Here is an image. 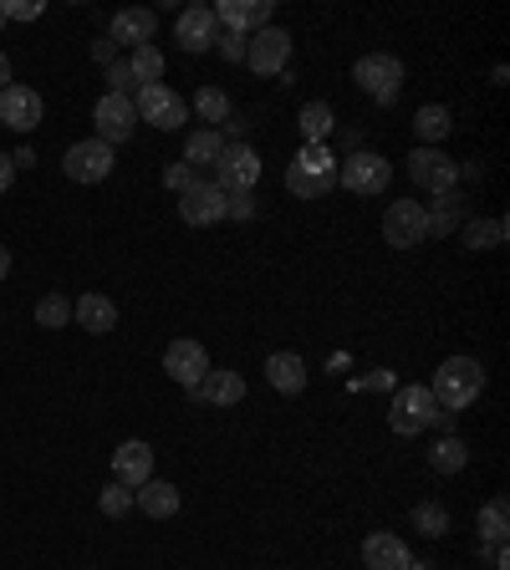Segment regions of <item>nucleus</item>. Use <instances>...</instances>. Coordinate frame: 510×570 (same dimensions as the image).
I'll return each instance as SVG.
<instances>
[{
	"label": "nucleus",
	"mask_w": 510,
	"mask_h": 570,
	"mask_svg": "<svg viewBox=\"0 0 510 570\" xmlns=\"http://www.w3.org/2000/svg\"><path fill=\"white\" fill-rule=\"evenodd\" d=\"M429 392H434V403H439L444 413L470 407L480 392H485V367H480V357H444L439 372H434V383H429Z\"/></svg>",
	"instance_id": "f257e3e1"
},
{
	"label": "nucleus",
	"mask_w": 510,
	"mask_h": 570,
	"mask_svg": "<svg viewBox=\"0 0 510 570\" xmlns=\"http://www.w3.org/2000/svg\"><path fill=\"white\" fill-rule=\"evenodd\" d=\"M286 189L296 199H327L337 189V153L327 143H302V153L286 168Z\"/></svg>",
	"instance_id": "f03ea898"
},
{
	"label": "nucleus",
	"mask_w": 510,
	"mask_h": 570,
	"mask_svg": "<svg viewBox=\"0 0 510 570\" xmlns=\"http://www.w3.org/2000/svg\"><path fill=\"white\" fill-rule=\"evenodd\" d=\"M434 418H439V403H434L429 383H408V387H398V392H393L388 428L398 438H419L424 428H434Z\"/></svg>",
	"instance_id": "7ed1b4c3"
},
{
	"label": "nucleus",
	"mask_w": 510,
	"mask_h": 570,
	"mask_svg": "<svg viewBox=\"0 0 510 570\" xmlns=\"http://www.w3.org/2000/svg\"><path fill=\"white\" fill-rule=\"evenodd\" d=\"M353 82L362 87L378 107H388V102H398V92H404V62L388 56V51H368V56H357Z\"/></svg>",
	"instance_id": "20e7f679"
},
{
	"label": "nucleus",
	"mask_w": 510,
	"mask_h": 570,
	"mask_svg": "<svg viewBox=\"0 0 510 570\" xmlns=\"http://www.w3.org/2000/svg\"><path fill=\"white\" fill-rule=\"evenodd\" d=\"M133 113H138V122H153L158 133H179L189 122V102L179 98L174 87L153 82V87H138L133 92Z\"/></svg>",
	"instance_id": "39448f33"
},
{
	"label": "nucleus",
	"mask_w": 510,
	"mask_h": 570,
	"mask_svg": "<svg viewBox=\"0 0 510 570\" xmlns=\"http://www.w3.org/2000/svg\"><path fill=\"white\" fill-rule=\"evenodd\" d=\"M337 184L353 194H383L393 184V164L373 148H353L347 158H337Z\"/></svg>",
	"instance_id": "423d86ee"
},
{
	"label": "nucleus",
	"mask_w": 510,
	"mask_h": 570,
	"mask_svg": "<svg viewBox=\"0 0 510 570\" xmlns=\"http://www.w3.org/2000/svg\"><path fill=\"white\" fill-rule=\"evenodd\" d=\"M408 179H413L419 189H429L434 199H439V194H455L459 189V158H449L444 148H424V143H419V148L408 153Z\"/></svg>",
	"instance_id": "0eeeda50"
},
{
	"label": "nucleus",
	"mask_w": 510,
	"mask_h": 570,
	"mask_svg": "<svg viewBox=\"0 0 510 570\" xmlns=\"http://www.w3.org/2000/svg\"><path fill=\"white\" fill-rule=\"evenodd\" d=\"M245 67L255 77H281L291 67V31L281 26H260V31L245 41Z\"/></svg>",
	"instance_id": "6e6552de"
},
{
	"label": "nucleus",
	"mask_w": 510,
	"mask_h": 570,
	"mask_svg": "<svg viewBox=\"0 0 510 570\" xmlns=\"http://www.w3.org/2000/svg\"><path fill=\"white\" fill-rule=\"evenodd\" d=\"M92 128H98V143L118 148L128 143L138 128V113H133V98H118V92H102L98 107H92Z\"/></svg>",
	"instance_id": "1a4fd4ad"
},
{
	"label": "nucleus",
	"mask_w": 510,
	"mask_h": 570,
	"mask_svg": "<svg viewBox=\"0 0 510 570\" xmlns=\"http://www.w3.org/2000/svg\"><path fill=\"white\" fill-rule=\"evenodd\" d=\"M383 239H388L393 250H413V245H424L429 239L424 204H413V199L388 204V209H383Z\"/></svg>",
	"instance_id": "9d476101"
},
{
	"label": "nucleus",
	"mask_w": 510,
	"mask_h": 570,
	"mask_svg": "<svg viewBox=\"0 0 510 570\" xmlns=\"http://www.w3.org/2000/svg\"><path fill=\"white\" fill-rule=\"evenodd\" d=\"M255 179H260V153L251 143H225L220 164H215V184L225 194H251Z\"/></svg>",
	"instance_id": "9b49d317"
},
{
	"label": "nucleus",
	"mask_w": 510,
	"mask_h": 570,
	"mask_svg": "<svg viewBox=\"0 0 510 570\" xmlns=\"http://www.w3.org/2000/svg\"><path fill=\"white\" fill-rule=\"evenodd\" d=\"M113 148L107 143H98V138H82V143H72L67 158H62V168H67L72 184H102V179H113Z\"/></svg>",
	"instance_id": "f8f14e48"
},
{
	"label": "nucleus",
	"mask_w": 510,
	"mask_h": 570,
	"mask_svg": "<svg viewBox=\"0 0 510 570\" xmlns=\"http://www.w3.org/2000/svg\"><path fill=\"white\" fill-rule=\"evenodd\" d=\"M225 204H230V194H225L215 179H194V184L179 194V219L194 224V230H204V224H220L225 219Z\"/></svg>",
	"instance_id": "ddd939ff"
},
{
	"label": "nucleus",
	"mask_w": 510,
	"mask_h": 570,
	"mask_svg": "<svg viewBox=\"0 0 510 570\" xmlns=\"http://www.w3.org/2000/svg\"><path fill=\"white\" fill-rule=\"evenodd\" d=\"M41 118H47V102H41V92H36V87L11 82L5 92H0V122H5L11 133H36V128H41Z\"/></svg>",
	"instance_id": "4468645a"
},
{
	"label": "nucleus",
	"mask_w": 510,
	"mask_h": 570,
	"mask_svg": "<svg viewBox=\"0 0 510 570\" xmlns=\"http://www.w3.org/2000/svg\"><path fill=\"white\" fill-rule=\"evenodd\" d=\"M209 11H215L220 31H235V36H255L260 26H271V0H220Z\"/></svg>",
	"instance_id": "2eb2a0df"
},
{
	"label": "nucleus",
	"mask_w": 510,
	"mask_h": 570,
	"mask_svg": "<svg viewBox=\"0 0 510 570\" xmlns=\"http://www.w3.org/2000/svg\"><path fill=\"white\" fill-rule=\"evenodd\" d=\"M164 372H169L179 387H189V392H194V387L204 383V372H209V352H204L194 336H184V341H174L169 352H164Z\"/></svg>",
	"instance_id": "dca6fc26"
},
{
	"label": "nucleus",
	"mask_w": 510,
	"mask_h": 570,
	"mask_svg": "<svg viewBox=\"0 0 510 570\" xmlns=\"http://www.w3.org/2000/svg\"><path fill=\"white\" fill-rule=\"evenodd\" d=\"M215 36H220V26H215V11H209V5H189V11H179L174 41H179L189 56H200V51H215Z\"/></svg>",
	"instance_id": "f3484780"
},
{
	"label": "nucleus",
	"mask_w": 510,
	"mask_h": 570,
	"mask_svg": "<svg viewBox=\"0 0 510 570\" xmlns=\"http://www.w3.org/2000/svg\"><path fill=\"white\" fill-rule=\"evenodd\" d=\"M113 479L128 484V489H138V484H149L153 479V449L143 443V438H128V443L113 449Z\"/></svg>",
	"instance_id": "a211bd4d"
},
{
	"label": "nucleus",
	"mask_w": 510,
	"mask_h": 570,
	"mask_svg": "<svg viewBox=\"0 0 510 570\" xmlns=\"http://www.w3.org/2000/svg\"><path fill=\"white\" fill-rule=\"evenodd\" d=\"M189 398H200V403H209V407H235V403H245V377L230 367H209L204 383L194 387Z\"/></svg>",
	"instance_id": "6ab92c4d"
},
{
	"label": "nucleus",
	"mask_w": 510,
	"mask_h": 570,
	"mask_svg": "<svg viewBox=\"0 0 510 570\" xmlns=\"http://www.w3.org/2000/svg\"><path fill=\"white\" fill-rule=\"evenodd\" d=\"M153 26H158V21H153V11H143V5H128V11H118V16H113V26H107V41H113V47H153Z\"/></svg>",
	"instance_id": "aec40b11"
},
{
	"label": "nucleus",
	"mask_w": 510,
	"mask_h": 570,
	"mask_svg": "<svg viewBox=\"0 0 510 570\" xmlns=\"http://www.w3.org/2000/svg\"><path fill=\"white\" fill-rule=\"evenodd\" d=\"M408 545L393 530H373V535L362 540V566L368 570H408Z\"/></svg>",
	"instance_id": "412c9836"
},
{
	"label": "nucleus",
	"mask_w": 510,
	"mask_h": 570,
	"mask_svg": "<svg viewBox=\"0 0 510 570\" xmlns=\"http://www.w3.org/2000/svg\"><path fill=\"white\" fill-rule=\"evenodd\" d=\"M72 321H77L82 332L102 336L118 326V306H113V296H102V290H87V296H77V306H72Z\"/></svg>",
	"instance_id": "4be33fe9"
},
{
	"label": "nucleus",
	"mask_w": 510,
	"mask_h": 570,
	"mask_svg": "<svg viewBox=\"0 0 510 570\" xmlns=\"http://www.w3.org/2000/svg\"><path fill=\"white\" fill-rule=\"evenodd\" d=\"M133 509H143L149 520H174L179 515V489L169 479H149L133 489Z\"/></svg>",
	"instance_id": "5701e85b"
},
{
	"label": "nucleus",
	"mask_w": 510,
	"mask_h": 570,
	"mask_svg": "<svg viewBox=\"0 0 510 570\" xmlns=\"http://www.w3.org/2000/svg\"><path fill=\"white\" fill-rule=\"evenodd\" d=\"M266 383L281 398H296V392H306V362L296 352H271L266 357Z\"/></svg>",
	"instance_id": "b1692460"
},
{
	"label": "nucleus",
	"mask_w": 510,
	"mask_h": 570,
	"mask_svg": "<svg viewBox=\"0 0 510 570\" xmlns=\"http://www.w3.org/2000/svg\"><path fill=\"white\" fill-rule=\"evenodd\" d=\"M449 128H455V118H449V107H439V102H429V107L413 113V133L424 138V148H444Z\"/></svg>",
	"instance_id": "393cba45"
},
{
	"label": "nucleus",
	"mask_w": 510,
	"mask_h": 570,
	"mask_svg": "<svg viewBox=\"0 0 510 570\" xmlns=\"http://www.w3.org/2000/svg\"><path fill=\"white\" fill-rule=\"evenodd\" d=\"M475 530H480V545H506V535H510V509H506V500H500V494H495L490 504H480Z\"/></svg>",
	"instance_id": "a878e982"
},
{
	"label": "nucleus",
	"mask_w": 510,
	"mask_h": 570,
	"mask_svg": "<svg viewBox=\"0 0 510 570\" xmlns=\"http://www.w3.org/2000/svg\"><path fill=\"white\" fill-rule=\"evenodd\" d=\"M220 153H225V133H215V128H200V133H189L184 143V164L189 168H215L220 164Z\"/></svg>",
	"instance_id": "bb28decb"
},
{
	"label": "nucleus",
	"mask_w": 510,
	"mask_h": 570,
	"mask_svg": "<svg viewBox=\"0 0 510 570\" xmlns=\"http://www.w3.org/2000/svg\"><path fill=\"white\" fill-rule=\"evenodd\" d=\"M194 113H200V118L209 122V128H215V133H220L225 122L235 118V102L225 98L220 87H200V92H194Z\"/></svg>",
	"instance_id": "cd10ccee"
},
{
	"label": "nucleus",
	"mask_w": 510,
	"mask_h": 570,
	"mask_svg": "<svg viewBox=\"0 0 510 570\" xmlns=\"http://www.w3.org/2000/svg\"><path fill=\"white\" fill-rule=\"evenodd\" d=\"M296 122H302L306 143H327V138H332V128H337V113H332L327 102H306L302 113H296Z\"/></svg>",
	"instance_id": "c85d7f7f"
},
{
	"label": "nucleus",
	"mask_w": 510,
	"mask_h": 570,
	"mask_svg": "<svg viewBox=\"0 0 510 570\" xmlns=\"http://www.w3.org/2000/svg\"><path fill=\"white\" fill-rule=\"evenodd\" d=\"M429 464H434V474H459L464 464H470V449H464V438L444 433L434 449H429Z\"/></svg>",
	"instance_id": "c756f323"
},
{
	"label": "nucleus",
	"mask_w": 510,
	"mask_h": 570,
	"mask_svg": "<svg viewBox=\"0 0 510 570\" xmlns=\"http://www.w3.org/2000/svg\"><path fill=\"white\" fill-rule=\"evenodd\" d=\"M128 72H133L138 87H153L158 77H164V51H158V47H138L133 56H128Z\"/></svg>",
	"instance_id": "7c9ffc66"
},
{
	"label": "nucleus",
	"mask_w": 510,
	"mask_h": 570,
	"mask_svg": "<svg viewBox=\"0 0 510 570\" xmlns=\"http://www.w3.org/2000/svg\"><path fill=\"white\" fill-rule=\"evenodd\" d=\"M429 215V235H449V230H459V194H439L434 199V209H424Z\"/></svg>",
	"instance_id": "2f4dec72"
},
{
	"label": "nucleus",
	"mask_w": 510,
	"mask_h": 570,
	"mask_svg": "<svg viewBox=\"0 0 510 570\" xmlns=\"http://www.w3.org/2000/svg\"><path fill=\"white\" fill-rule=\"evenodd\" d=\"M500 239H506V224H500V219H470V224H464V245H470V250H495Z\"/></svg>",
	"instance_id": "473e14b6"
},
{
	"label": "nucleus",
	"mask_w": 510,
	"mask_h": 570,
	"mask_svg": "<svg viewBox=\"0 0 510 570\" xmlns=\"http://www.w3.org/2000/svg\"><path fill=\"white\" fill-rule=\"evenodd\" d=\"M36 326H47V332L72 326V301L67 296H41V301H36Z\"/></svg>",
	"instance_id": "72a5a7b5"
},
{
	"label": "nucleus",
	"mask_w": 510,
	"mask_h": 570,
	"mask_svg": "<svg viewBox=\"0 0 510 570\" xmlns=\"http://www.w3.org/2000/svg\"><path fill=\"white\" fill-rule=\"evenodd\" d=\"M413 530H419L424 540L449 535V509H439V504H419V509H413Z\"/></svg>",
	"instance_id": "f704fd0d"
},
{
	"label": "nucleus",
	"mask_w": 510,
	"mask_h": 570,
	"mask_svg": "<svg viewBox=\"0 0 510 570\" xmlns=\"http://www.w3.org/2000/svg\"><path fill=\"white\" fill-rule=\"evenodd\" d=\"M98 509H102V515H107V520H123V515L133 509V489H128V484H118V479H113V484H107V489H102V494H98Z\"/></svg>",
	"instance_id": "c9c22d12"
},
{
	"label": "nucleus",
	"mask_w": 510,
	"mask_h": 570,
	"mask_svg": "<svg viewBox=\"0 0 510 570\" xmlns=\"http://www.w3.org/2000/svg\"><path fill=\"white\" fill-rule=\"evenodd\" d=\"M102 82H107V92H118V98L138 92V82H133V72H128V62H107V72H102Z\"/></svg>",
	"instance_id": "e433bc0d"
},
{
	"label": "nucleus",
	"mask_w": 510,
	"mask_h": 570,
	"mask_svg": "<svg viewBox=\"0 0 510 570\" xmlns=\"http://www.w3.org/2000/svg\"><path fill=\"white\" fill-rule=\"evenodd\" d=\"M41 11H47L41 0H5V5H0V21H36Z\"/></svg>",
	"instance_id": "4c0bfd02"
},
{
	"label": "nucleus",
	"mask_w": 510,
	"mask_h": 570,
	"mask_svg": "<svg viewBox=\"0 0 510 570\" xmlns=\"http://www.w3.org/2000/svg\"><path fill=\"white\" fill-rule=\"evenodd\" d=\"M245 41H251V36H235V31H220V36H215V51H220L225 62H245Z\"/></svg>",
	"instance_id": "58836bf2"
},
{
	"label": "nucleus",
	"mask_w": 510,
	"mask_h": 570,
	"mask_svg": "<svg viewBox=\"0 0 510 570\" xmlns=\"http://www.w3.org/2000/svg\"><path fill=\"white\" fill-rule=\"evenodd\" d=\"M164 184H169L174 194H184V189L194 184V168H189V164H169V173H164Z\"/></svg>",
	"instance_id": "ea45409f"
},
{
	"label": "nucleus",
	"mask_w": 510,
	"mask_h": 570,
	"mask_svg": "<svg viewBox=\"0 0 510 570\" xmlns=\"http://www.w3.org/2000/svg\"><path fill=\"white\" fill-rule=\"evenodd\" d=\"M255 215V194H230L225 204V219H251Z\"/></svg>",
	"instance_id": "a19ab883"
},
{
	"label": "nucleus",
	"mask_w": 510,
	"mask_h": 570,
	"mask_svg": "<svg viewBox=\"0 0 510 570\" xmlns=\"http://www.w3.org/2000/svg\"><path fill=\"white\" fill-rule=\"evenodd\" d=\"M357 392H388L393 387V372H368V377H357Z\"/></svg>",
	"instance_id": "79ce46f5"
},
{
	"label": "nucleus",
	"mask_w": 510,
	"mask_h": 570,
	"mask_svg": "<svg viewBox=\"0 0 510 570\" xmlns=\"http://www.w3.org/2000/svg\"><path fill=\"white\" fill-rule=\"evenodd\" d=\"M16 184V164H11V153H0V194Z\"/></svg>",
	"instance_id": "37998d69"
},
{
	"label": "nucleus",
	"mask_w": 510,
	"mask_h": 570,
	"mask_svg": "<svg viewBox=\"0 0 510 570\" xmlns=\"http://www.w3.org/2000/svg\"><path fill=\"white\" fill-rule=\"evenodd\" d=\"M490 570H510V550H506V545H490Z\"/></svg>",
	"instance_id": "c03bdc74"
},
{
	"label": "nucleus",
	"mask_w": 510,
	"mask_h": 570,
	"mask_svg": "<svg viewBox=\"0 0 510 570\" xmlns=\"http://www.w3.org/2000/svg\"><path fill=\"white\" fill-rule=\"evenodd\" d=\"M11 164H16V173H21V168H36V153L21 148V153H11Z\"/></svg>",
	"instance_id": "a18cd8bd"
},
{
	"label": "nucleus",
	"mask_w": 510,
	"mask_h": 570,
	"mask_svg": "<svg viewBox=\"0 0 510 570\" xmlns=\"http://www.w3.org/2000/svg\"><path fill=\"white\" fill-rule=\"evenodd\" d=\"M92 56H98L102 67H107V62H113V41H98V47H92Z\"/></svg>",
	"instance_id": "49530a36"
},
{
	"label": "nucleus",
	"mask_w": 510,
	"mask_h": 570,
	"mask_svg": "<svg viewBox=\"0 0 510 570\" xmlns=\"http://www.w3.org/2000/svg\"><path fill=\"white\" fill-rule=\"evenodd\" d=\"M5 87H11V56L0 51V92H5Z\"/></svg>",
	"instance_id": "de8ad7c7"
},
{
	"label": "nucleus",
	"mask_w": 510,
	"mask_h": 570,
	"mask_svg": "<svg viewBox=\"0 0 510 570\" xmlns=\"http://www.w3.org/2000/svg\"><path fill=\"white\" fill-rule=\"evenodd\" d=\"M5 275H11V250L0 245V281H5Z\"/></svg>",
	"instance_id": "09e8293b"
},
{
	"label": "nucleus",
	"mask_w": 510,
	"mask_h": 570,
	"mask_svg": "<svg viewBox=\"0 0 510 570\" xmlns=\"http://www.w3.org/2000/svg\"><path fill=\"white\" fill-rule=\"evenodd\" d=\"M408 570H434V566L429 560H408Z\"/></svg>",
	"instance_id": "8fccbe9b"
}]
</instances>
